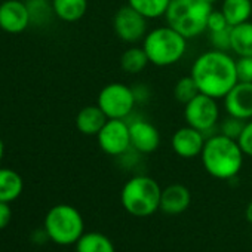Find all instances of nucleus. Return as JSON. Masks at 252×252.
<instances>
[{"label":"nucleus","mask_w":252,"mask_h":252,"mask_svg":"<svg viewBox=\"0 0 252 252\" xmlns=\"http://www.w3.org/2000/svg\"><path fill=\"white\" fill-rule=\"evenodd\" d=\"M191 203L190 190L183 184H171L162 189L160 211L168 215L183 214Z\"/></svg>","instance_id":"15"},{"label":"nucleus","mask_w":252,"mask_h":252,"mask_svg":"<svg viewBox=\"0 0 252 252\" xmlns=\"http://www.w3.org/2000/svg\"><path fill=\"white\" fill-rule=\"evenodd\" d=\"M132 91H134V95H135V99H137V104H143V102H147L152 96V92H150V88L144 83H138L137 86H132Z\"/></svg>","instance_id":"31"},{"label":"nucleus","mask_w":252,"mask_h":252,"mask_svg":"<svg viewBox=\"0 0 252 252\" xmlns=\"http://www.w3.org/2000/svg\"><path fill=\"white\" fill-rule=\"evenodd\" d=\"M169 3L171 0H128V5L138 11L149 21L165 17Z\"/></svg>","instance_id":"23"},{"label":"nucleus","mask_w":252,"mask_h":252,"mask_svg":"<svg viewBox=\"0 0 252 252\" xmlns=\"http://www.w3.org/2000/svg\"><path fill=\"white\" fill-rule=\"evenodd\" d=\"M200 159L205 171L211 177L217 180H231L240 172L245 155L237 140L215 132L206 138Z\"/></svg>","instance_id":"2"},{"label":"nucleus","mask_w":252,"mask_h":252,"mask_svg":"<svg viewBox=\"0 0 252 252\" xmlns=\"http://www.w3.org/2000/svg\"><path fill=\"white\" fill-rule=\"evenodd\" d=\"M190 76L199 91L215 99H222L239 82L236 58L230 52L209 49L200 54L191 64Z\"/></svg>","instance_id":"1"},{"label":"nucleus","mask_w":252,"mask_h":252,"mask_svg":"<svg viewBox=\"0 0 252 252\" xmlns=\"http://www.w3.org/2000/svg\"><path fill=\"white\" fill-rule=\"evenodd\" d=\"M76 252H116L113 242L102 233H83L76 242Z\"/></svg>","instance_id":"21"},{"label":"nucleus","mask_w":252,"mask_h":252,"mask_svg":"<svg viewBox=\"0 0 252 252\" xmlns=\"http://www.w3.org/2000/svg\"><path fill=\"white\" fill-rule=\"evenodd\" d=\"M221 12L230 27L251 21L252 2L251 0H221Z\"/></svg>","instance_id":"19"},{"label":"nucleus","mask_w":252,"mask_h":252,"mask_svg":"<svg viewBox=\"0 0 252 252\" xmlns=\"http://www.w3.org/2000/svg\"><path fill=\"white\" fill-rule=\"evenodd\" d=\"M150 64L143 46H131L120 57V68L128 74H138Z\"/></svg>","instance_id":"22"},{"label":"nucleus","mask_w":252,"mask_h":252,"mask_svg":"<svg viewBox=\"0 0 252 252\" xmlns=\"http://www.w3.org/2000/svg\"><path fill=\"white\" fill-rule=\"evenodd\" d=\"M85 230L82 214L71 205L60 203L51 208L45 217V233L58 245L76 243Z\"/></svg>","instance_id":"6"},{"label":"nucleus","mask_w":252,"mask_h":252,"mask_svg":"<svg viewBox=\"0 0 252 252\" xmlns=\"http://www.w3.org/2000/svg\"><path fill=\"white\" fill-rule=\"evenodd\" d=\"M227 114L240 120L252 119V82H237L222 98Z\"/></svg>","instance_id":"13"},{"label":"nucleus","mask_w":252,"mask_h":252,"mask_svg":"<svg viewBox=\"0 0 252 252\" xmlns=\"http://www.w3.org/2000/svg\"><path fill=\"white\" fill-rule=\"evenodd\" d=\"M162 189L156 180L147 175H135L125 183L120 191V203L134 217H150L160 209Z\"/></svg>","instance_id":"5"},{"label":"nucleus","mask_w":252,"mask_h":252,"mask_svg":"<svg viewBox=\"0 0 252 252\" xmlns=\"http://www.w3.org/2000/svg\"><path fill=\"white\" fill-rule=\"evenodd\" d=\"M230 29L224 14L221 12V9H212V12L209 14L208 23H206V32L212 33V32H221V30H227Z\"/></svg>","instance_id":"28"},{"label":"nucleus","mask_w":252,"mask_h":252,"mask_svg":"<svg viewBox=\"0 0 252 252\" xmlns=\"http://www.w3.org/2000/svg\"><path fill=\"white\" fill-rule=\"evenodd\" d=\"M237 143L245 156L252 158V119L245 123V128L237 138Z\"/></svg>","instance_id":"30"},{"label":"nucleus","mask_w":252,"mask_h":252,"mask_svg":"<svg viewBox=\"0 0 252 252\" xmlns=\"http://www.w3.org/2000/svg\"><path fill=\"white\" fill-rule=\"evenodd\" d=\"M99 149L113 158H119L128 153L131 147L129 123L123 119H108L102 129L96 135Z\"/></svg>","instance_id":"10"},{"label":"nucleus","mask_w":252,"mask_h":252,"mask_svg":"<svg viewBox=\"0 0 252 252\" xmlns=\"http://www.w3.org/2000/svg\"><path fill=\"white\" fill-rule=\"evenodd\" d=\"M245 217H246V220L252 224V200L248 203V206H246V211H245Z\"/></svg>","instance_id":"33"},{"label":"nucleus","mask_w":252,"mask_h":252,"mask_svg":"<svg viewBox=\"0 0 252 252\" xmlns=\"http://www.w3.org/2000/svg\"><path fill=\"white\" fill-rule=\"evenodd\" d=\"M24 190L23 177L11 169V168H0V202L11 203L17 200Z\"/></svg>","instance_id":"18"},{"label":"nucleus","mask_w":252,"mask_h":252,"mask_svg":"<svg viewBox=\"0 0 252 252\" xmlns=\"http://www.w3.org/2000/svg\"><path fill=\"white\" fill-rule=\"evenodd\" d=\"M55 17L64 23L82 20L88 11V0H52Z\"/></svg>","instance_id":"20"},{"label":"nucleus","mask_w":252,"mask_h":252,"mask_svg":"<svg viewBox=\"0 0 252 252\" xmlns=\"http://www.w3.org/2000/svg\"><path fill=\"white\" fill-rule=\"evenodd\" d=\"M113 30L116 36L129 45L143 42L149 33V20L132 6L126 5L117 9L113 18Z\"/></svg>","instance_id":"9"},{"label":"nucleus","mask_w":252,"mask_h":252,"mask_svg":"<svg viewBox=\"0 0 252 252\" xmlns=\"http://www.w3.org/2000/svg\"><path fill=\"white\" fill-rule=\"evenodd\" d=\"M230 29L209 33V45L212 49L230 52Z\"/></svg>","instance_id":"27"},{"label":"nucleus","mask_w":252,"mask_h":252,"mask_svg":"<svg viewBox=\"0 0 252 252\" xmlns=\"http://www.w3.org/2000/svg\"><path fill=\"white\" fill-rule=\"evenodd\" d=\"M187 46L189 39L168 24L149 30L143 40V49L146 51L150 64L156 67L175 65L184 58Z\"/></svg>","instance_id":"3"},{"label":"nucleus","mask_w":252,"mask_h":252,"mask_svg":"<svg viewBox=\"0 0 252 252\" xmlns=\"http://www.w3.org/2000/svg\"><path fill=\"white\" fill-rule=\"evenodd\" d=\"M230 51L239 57H252V21L230 29Z\"/></svg>","instance_id":"17"},{"label":"nucleus","mask_w":252,"mask_h":252,"mask_svg":"<svg viewBox=\"0 0 252 252\" xmlns=\"http://www.w3.org/2000/svg\"><path fill=\"white\" fill-rule=\"evenodd\" d=\"M214 5L206 0H171L165 14L166 24L191 40L206 32Z\"/></svg>","instance_id":"4"},{"label":"nucleus","mask_w":252,"mask_h":252,"mask_svg":"<svg viewBox=\"0 0 252 252\" xmlns=\"http://www.w3.org/2000/svg\"><path fill=\"white\" fill-rule=\"evenodd\" d=\"M0 2H2V0H0Z\"/></svg>","instance_id":"36"},{"label":"nucleus","mask_w":252,"mask_h":252,"mask_svg":"<svg viewBox=\"0 0 252 252\" xmlns=\"http://www.w3.org/2000/svg\"><path fill=\"white\" fill-rule=\"evenodd\" d=\"M239 82H252V57H239L236 60Z\"/></svg>","instance_id":"29"},{"label":"nucleus","mask_w":252,"mask_h":252,"mask_svg":"<svg viewBox=\"0 0 252 252\" xmlns=\"http://www.w3.org/2000/svg\"><path fill=\"white\" fill-rule=\"evenodd\" d=\"M205 141L206 137L200 131L186 125L172 134L171 146L177 156L183 159H194L202 155Z\"/></svg>","instance_id":"14"},{"label":"nucleus","mask_w":252,"mask_h":252,"mask_svg":"<svg viewBox=\"0 0 252 252\" xmlns=\"http://www.w3.org/2000/svg\"><path fill=\"white\" fill-rule=\"evenodd\" d=\"M129 123L131 147L140 155H152L160 146V132L156 126L144 119H135Z\"/></svg>","instance_id":"12"},{"label":"nucleus","mask_w":252,"mask_h":252,"mask_svg":"<svg viewBox=\"0 0 252 252\" xmlns=\"http://www.w3.org/2000/svg\"><path fill=\"white\" fill-rule=\"evenodd\" d=\"M32 26H46L55 15L52 0H26Z\"/></svg>","instance_id":"24"},{"label":"nucleus","mask_w":252,"mask_h":252,"mask_svg":"<svg viewBox=\"0 0 252 252\" xmlns=\"http://www.w3.org/2000/svg\"><path fill=\"white\" fill-rule=\"evenodd\" d=\"M3 155H5V146H3V141L0 140V162L3 159Z\"/></svg>","instance_id":"34"},{"label":"nucleus","mask_w":252,"mask_h":252,"mask_svg":"<svg viewBox=\"0 0 252 252\" xmlns=\"http://www.w3.org/2000/svg\"><path fill=\"white\" fill-rule=\"evenodd\" d=\"M107 120L108 117L98 107V104L86 105L76 116V128L86 137H96Z\"/></svg>","instance_id":"16"},{"label":"nucleus","mask_w":252,"mask_h":252,"mask_svg":"<svg viewBox=\"0 0 252 252\" xmlns=\"http://www.w3.org/2000/svg\"><path fill=\"white\" fill-rule=\"evenodd\" d=\"M245 120H240L234 116H230L227 114L224 119L220 120L218 123V132L228 137V138H233V140H237L245 128Z\"/></svg>","instance_id":"26"},{"label":"nucleus","mask_w":252,"mask_h":252,"mask_svg":"<svg viewBox=\"0 0 252 252\" xmlns=\"http://www.w3.org/2000/svg\"><path fill=\"white\" fill-rule=\"evenodd\" d=\"M199 94H200V91H199L194 79L190 74L178 79L177 83H175V86H174V98L180 104H183V105H186L187 102H190Z\"/></svg>","instance_id":"25"},{"label":"nucleus","mask_w":252,"mask_h":252,"mask_svg":"<svg viewBox=\"0 0 252 252\" xmlns=\"http://www.w3.org/2000/svg\"><path fill=\"white\" fill-rule=\"evenodd\" d=\"M32 26L26 2L21 0H2L0 2V29L9 34L26 32Z\"/></svg>","instance_id":"11"},{"label":"nucleus","mask_w":252,"mask_h":252,"mask_svg":"<svg viewBox=\"0 0 252 252\" xmlns=\"http://www.w3.org/2000/svg\"><path fill=\"white\" fill-rule=\"evenodd\" d=\"M96 104L108 119L126 120L134 113L137 99L132 86H128L120 82H113L105 85L99 91Z\"/></svg>","instance_id":"8"},{"label":"nucleus","mask_w":252,"mask_h":252,"mask_svg":"<svg viewBox=\"0 0 252 252\" xmlns=\"http://www.w3.org/2000/svg\"><path fill=\"white\" fill-rule=\"evenodd\" d=\"M11 218H12V211H11L9 203L0 202V230L9 225Z\"/></svg>","instance_id":"32"},{"label":"nucleus","mask_w":252,"mask_h":252,"mask_svg":"<svg viewBox=\"0 0 252 252\" xmlns=\"http://www.w3.org/2000/svg\"><path fill=\"white\" fill-rule=\"evenodd\" d=\"M206 2H209V3H212V5H214L215 2H218V0H206Z\"/></svg>","instance_id":"35"},{"label":"nucleus","mask_w":252,"mask_h":252,"mask_svg":"<svg viewBox=\"0 0 252 252\" xmlns=\"http://www.w3.org/2000/svg\"><path fill=\"white\" fill-rule=\"evenodd\" d=\"M251 2H252V0H251Z\"/></svg>","instance_id":"37"},{"label":"nucleus","mask_w":252,"mask_h":252,"mask_svg":"<svg viewBox=\"0 0 252 252\" xmlns=\"http://www.w3.org/2000/svg\"><path fill=\"white\" fill-rule=\"evenodd\" d=\"M184 120L191 128L200 131L206 138L218 131L221 111L218 99L205 94L196 95L184 105Z\"/></svg>","instance_id":"7"}]
</instances>
